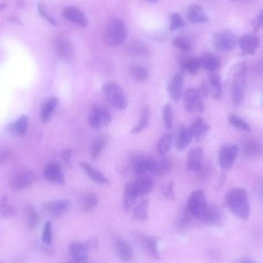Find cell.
<instances>
[{
  "label": "cell",
  "mask_w": 263,
  "mask_h": 263,
  "mask_svg": "<svg viewBox=\"0 0 263 263\" xmlns=\"http://www.w3.org/2000/svg\"><path fill=\"white\" fill-rule=\"evenodd\" d=\"M225 202L228 208L234 215L244 221L249 219L250 208L245 189L236 187L231 189L226 196Z\"/></svg>",
  "instance_id": "obj_1"
},
{
  "label": "cell",
  "mask_w": 263,
  "mask_h": 263,
  "mask_svg": "<svg viewBox=\"0 0 263 263\" xmlns=\"http://www.w3.org/2000/svg\"><path fill=\"white\" fill-rule=\"evenodd\" d=\"M128 36V28L124 21L120 18H111L108 23L104 38L106 43L111 46L123 44Z\"/></svg>",
  "instance_id": "obj_2"
},
{
  "label": "cell",
  "mask_w": 263,
  "mask_h": 263,
  "mask_svg": "<svg viewBox=\"0 0 263 263\" xmlns=\"http://www.w3.org/2000/svg\"><path fill=\"white\" fill-rule=\"evenodd\" d=\"M247 65L242 63L234 75L231 87V100L234 107H240L244 100L245 92Z\"/></svg>",
  "instance_id": "obj_3"
},
{
  "label": "cell",
  "mask_w": 263,
  "mask_h": 263,
  "mask_svg": "<svg viewBox=\"0 0 263 263\" xmlns=\"http://www.w3.org/2000/svg\"><path fill=\"white\" fill-rule=\"evenodd\" d=\"M38 180L37 175L32 171L21 169L11 175L9 186L14 191H22L32 187Z\"/></svg>",
  "instance_id": "obj_4"
},
{
  "label": "cell",
  "mask_w": 263,
  "mask_h": 263,
  "mask_svg": "<svg viewBox=\"0 0 263 263\" xmlns=\"http://www.w3.org/2000/svg\"><path fill=\"white\" fill-rule=\"evenodd\" d=\"M102 92L108 101L116 109L123 111L127 108V98L118 84L113 82L105 84L102 87Z\"/></svg>",
  "instance_id": "obj_5"
},
{
  "label": "cell",
  "mask_w": 263,
  "mask_h": 263,
  "mask_svg": "<svg viewBox=\"0 0 263 263\" xmlns=\"http://www.w3.org/2000/svg\"><path fill=\"white\" fill-rule=\"evenodd\" d=\"M208 205L206 197L203 191L197 190L190 194L186 209L196 220L202 222Z\"/></svg>",
  "instance_id": "obj_6"
},
{
  "label": "cell",
  "mask_w": 263,
  "mask_h": 263,
  "mask_svg": "<svg viewBox=\"0 0 263 263\" xmlns=\"http://www.w3.org/2000/svg\"><path fill=\"white\" fill-rule=\"evenodd\" d=\"M112 115L105 106L94 104L90 108L89 114V122L90 126L95 130L109 127L112 122Z\"/></svg>",
  "instance_id": "obj_7"
},
{
  "label": "cell",
  "mask_w": 263,
  "mask_h": 263,
  "mask_svg": "<svg viewBox=\"0 0 263 263\" xmlns=\"http://www.w3.org/2000/svg\"><path fill=\"white\" fill-rule=\"evenodd\" d=\"M199 90L203 98L211 96L216 100L220 99L222 94V86L219 75L216 72L211 73L208 79L201 83Z\"/></svg>",
  "instance_id": "obj_8"
},
{
  "label": "cell",
  "mask_w": 263,
  "mask_h": 263,
  "mask_svg": "<svg viewBox=\"0 0 263 263\" xmlns=\"http://www.w3.org/2000/svg\"><path fill=\"white\" fill-rule=\"evenodd\" d=\"M236 36L230 31L218 32L213 36V44L219 52H227L233 50L237 44Z\"/></svg>",
  "instance_id": "obj_9"
},
{
  "label": "cell",
  "mask_w": 263,
  "mask_h": 263,
  "mask_svg": "<svg viewBox=\"0 0 263 263\" xmlns=\"http://www.w3.org/2000/svg\"><path fill=\"white\" fill-rule=\"evenodd\" d=\"M239 152L238 146L227 143L222 146L219 152V163L223 170L229 169L236 162Z\"/></svg>",
  "instance_id": "obj_10"
},
{
  "label": "cell",
  "mask_w": 263,
  "mask_h": 263,
  "mask_svg": "<svg viewBox=\"0 0 263 263\" xmlns=\"http://www.w3.org/2000/svg\"><path fill=\"white\" fill-rule=\"evenodd\" d=\"M203 97L198 89H188L184 95V104L189 113H202L204 111Z\"/></svg>",
  "instance_id": "obj_11"
},
{
  "label": "cell",
  "mask_w": 263,
  "mask_h": 263,
  "mask_svg": "<svg viewBox=\"0 0 263 263\" xmlns=\"http://www.w3.org/2000/svg\"><path fill=\"white\" fill-rule=\"evenodd\" d=\"M129 160L134 173L140 177L149 173L154 159L149 155L133 154L130 155Z\"/></svg>",
  "instance_id": "obj_12"
},
{
  "label": "cell",
  "mask_w": 263,
  "mask_h": 263,
  "mask_svg": "<svg viewBox=\"0 0 263 263\" xmlns=\"http://www.w3.org/2000/svg\"><path fill=\"white\" fill-rule=\"evenodd\" d=\"M202 222L214 227H221L224 223V217L222 209L216 204L208 203Z\"/></svg>",
  "instance_id": "obj_13"
},
{
  "label": "cell",
  "mask_w": 263,
  "mask_h": 263,
  "mask_svg": "<svg viewBox=\"0 0 263 263\" xmlns=\"http://www.w3.org/2000/svg\"><path fill=\"white\" fill-rule=\"evenodd\" d=\"M62 14L67 20L82 27L88 25L89 20L85 13L79 8L69 6L64 8Z\"/></svg>",
  "instance_id": "obj_14"
},
{
  "label": "cell",
  "mask_w": 263,
  "mask_h": 263,
  "mask_svg": "<svg viewBox=\"0 0 263 263\" xmlns=\"http://www.w3.org/2000/svg\"><path fill=\"white\" fill-rule=\"evenodd\" d=\"M183 84L184 77L181 73L175 74L168 82V92L175 102H178L182 96Z\"/></svg>",
  "instance_id": "obj_15"
},
{
  "label": "cell",
  "mask_w": 263,
  "mask_h": 263,
  "mask_svg": "<svg viewBox=\"0 0 263 263\" xmlns=\"http://www.w3.org/2000/svg\"><path fill=\"white\" fill-rule=\"evenodd\" d=\"M43 176L49 182L62 185L66 184L64 173L61 165L58 164L52 163L46 166Z\"/></svg>",
  "instance_id": "obj_16"
},
{
  "label": "cell",
  "mask_w": 263,
  "mask_h": 263,
  "mask_svg": "<svg viewBox=\"0 0 263 263\" xmlns=\"http://www.w3.org/2000/svg\"><path fill=\"white\" fill-rule=\"evenodd\" d=\"M55 50L58 57L65 62H70L74 55V48L70 40L64 37H58L55 42Z\"/></svg>",
  "instance_id": "obj_17"
},
{
  "label": "cell",
  "mask_w": 263,
  "mask_h": 263,
  "mask_svg": "<svg viewBox=\"0 0 263 263\" xmlns=\"http://www.w3.org/2000/svg\"><path fill=\"white\" fill-rule=\"evenodd\" d=\"M72 208V202L68 199H58L45 204V210L55 217H60L67 213Z\"/></svg>",
  "instance_id": "obj_18"
},
{
  "label": "cell",
  "mask_w": 263,
  "mask_h": 263,
  "mask_svg": "<svg viewBox=\"0 0 263 263\" xmlns=\"http://www.w3.org/2000/svg\"><path fill=\"white\" fill-rule=\"evenodd\" d=\"M69 248L74 263H87L89 248L85 244L80 242L72 243Z\"/></svg>",
  "instance_id": "obj_19"
},
{
  "label": "cell",
  "mask_w": 263,
  "mask_h": 263,
  "mask_svg": "<svg viewBox=\"0 0 263 263\" xmlns=\"http://www.w3.org/2000/svg\"><path fill=\"white\" fill-rule=\"evenodd\" d=\"M138 239L141 244L143 249L152 258L160 260L161 257L158 248L157 240L153 237L138 235Z\"/></svg>",
  "instance_id": "obj_20"
},
{
  "label": "cell",
  "mask_w": 263,
  "mask_h": 263,
  "mask_svg": "<svg viewBox=\"0 0 263 263\" xmlns=\"http://www.w3.org/2000/svg\"><path fill=\"white\" fill-rule=\"evenodd\" d=\"M239 44L242 52L246 55H253L259 46L260 40L254 34H245L239 40Z\"/></svg>",
  "instance_id": "obj_21"
},
{
  "label": "cell",
  "mask_w": 263,
  "mask_h": 263,
  "mask_svg": "<svg viewBox=\"0 0 263 263\" xmlns=\"http://www.w3.org/2000/svg\"><path fill=\"white\" fill-rule=\"evenodd\" d=\"M59 103L60 99L56 97H48L42 102L40 107V118L43 123H47L50 121Z\"/></svg>",
  "instance_id": "obj_22"
},
{
  "label": "cell",
  "mask_w": 263,
  "mask_h": 263,
  "mask_svg": "<svg viewBox=\"0 0 263 263\" xmlns=\"http://www.w3.org/2000/svg\"><path fill=\"white\" fill-rule=\"evenodd\" d=\"M210 129V126L199 116L193 120L190 129L193 138L197 141L205 138Z\"/></svg>",
  "instance_id": "obj_23"
},
{
  "label": "cell",
  "mask_w": 263,
  "mask_h": 263,
  "mask_svg": "<svg viewBox=\"0 0 263 263\" xmlns=\"http://www.w3.org/2000/svg\"><path fill=\"white\" fill-rule=\"evenodd\" d=\"M200 67L211 73L216 72L221 66V60L217 55L209 52L203 54L199 58Z\"/></svg>",
  "instance_id": "obj_24"
},
{
  "label": "cell",
  "mask_w": 263,
  "mask_h": 263,
  "mask_svg": "<svg viewBox=\"0 0 263 263\" xmlns=\"http://www.w3.org/2000/svg\"><path fill=\"white\" fill-rule=\"evenodd\" d=\"M115 249L120 258L125 262L131 261L134 256L133 250L125 240L119 237L114 238Z\"/></svg>",
  "instance_id": "obj_25"
},
{
  "label": "cell",
  "mask_w": 263,
  "mask_h": 263,
  "mask_svg": "<svg viewBox=\"0 0 263 263\" xmlns=\"http://www.w3.org/2000/svg\"><path fill=\"white\" fill-rule=\"evenodd\" d=\"M187 16L190 22L196 24L206 23L209 20L206 12L197 4L192 5L188 8Z\"/></svg>",
  "instance_id": "obj_26"
},
{
  "label": "cell",
  "mask_w": 263,
  "mask_h": 263,
  "mask_svg": "<svg viewBox=\"0 0 263 263\" xmlns=\"http://www.w3.org/2000/svg\"><path fill=\"white\" fill-rule=\"evenodd\" d=\"M139 197L133 182L128 183L125 187L123 208L125 212H129L134 206Z\"/></svg>",
  "instance_id": "obj_27"
},
{
  "label": "cell",
  "mask_w": 263,
  "mask_h": 263,
  "mask_svg": "<svg viewBox=\"0 0 263 263\" xmlns=\"http://www.w3.org/2000/svg\"><path fill=\"white\" fill-rule=\"evenodd\" d=\"M79 166L85 173L88 175L94 182L101 185H109L110 182L99 170L94 168L91 165L85 162H81Z\"/></svg>",
  "instance_id": "obj_28"
},
{
  "label": "cell",
  "mask_w": 263,
  "mask_h": 263,
  "mask_svg": "<svg viewBox=\"0 0 263 263\" xmlns=\"http://www.w3.org/2000/svg\"><path fill=\"white\" fill-rule=\"evenodd\" d=\"M203 157V150L200 147L191 149L188 155L187 169L189 171L197 172L202 168Z\"/></svg>",
  "instance_id": "obj_29"
},
{
  "label": "cell",
  "mask_w": 263,
  "mask_h": 263,
  "mask_svg": "<svg viewBox=\"0 0 263 263\" xmlns=\"http://www.w3.org/2000/svg\"><path fill=\"white\" fill-rule=\"evenodd\" d=\"M28 127V119L26 115H22L16 121L8 124L6 127L7 132L13 135L22 136L27 132Z\"/></svg>",
  "instance_id": "obj_30"
},
{
  "label": "cell",
  "mask_w": 263,
  "mask_h": 263,
  "mask_svg": "<svg viewBox=\"0 0 263 263\" xmlns=\"http://www.w3.org/2000/svg\"><path fill=\"white\" fill-rule=\"evenodd\" d=\"M180 66L182 71L190 75L196 74L200 67L199 58L184 56L180 61Z\"/></svg>",
  "instance_id": "obj_31"
},
{
  "label": "cell",
  "mask_w": 263,
  "mask_h": 263,
  "mask_svg": "<svg viewBox=\"0 0 263 263\" xmlns=\"http://www.w3.org/2000/svg\"><path fill=\"white\" fill-rule=\"evenodd\" d=\"M139 197H141L149 193L152 190L154 182L149 177L145 175L138 177L133 182Z\"/></svg>",
  "instance_id": "obj_32"
},
{
  "label": "cell",
  "mask_w": 263,
  "mask_h": 263,
  "mask_svg": "<svg viewBox=\"0 0 263 263\" xmlns=\"http://www.w3.org/2000/svg\"><path fill=\"white\" fill-rule=\"evenodd\" d=\"M174 167L173 162L170 160H154L149 171V173L160 176L170 172Z\"/></svg>",
  "instance_id": "obj_33"
},
{
  "label": "cell",
  "mask_w": 263,
  "mask_h": 263,
  "mask_svg": "<svg viewBox=\"0 0 263 263\" xmlns=\"http://www.w3.org/2000/svg\"><path fill=\"white\" fill-rule=\"evenodd\" d=\"M243 151L244 154L248 157H258L263 153L262 145L255 140H248L244 143Z\"/></svg>",
  "instance_id": "obj_34"
},
{
  "label": "cell",
  "mask_w": 263,
  "mask_h": 263,
  "mask_svg": "<svg viewBox=\"0 0 263 263\" xmlns=\"http://www.w3.org/2000/svg\"><path fill=\"white\" fill-rule=\"evenodd\" d=\"M193 138L190 130L186 127L180 128L176 142V147L179 151L185 150L191 143Z\"/></svg>",
  "instance_id": "obj_35"
},
{
  "label": "cell",
  "mask_w": 263,
  "mask_h": 263,
  "mask_svg": "<svg viewBox=\"0 0 263 263\" xmlns=\"http://www.w3.org/2000/svg\"><path fill=\"white\" fill-rule=\"evenodd\" d=\"M128 51L131 55L139 58L147 57L150 54L148 46L138 40L131 42L128 46Z\"/></svg>",
  "instance_id": "obj_36"
},
{
  "label": "cell",
  "mask_w": 263,
  "mask_h": 263,
  "mask_svg": "<svg viewBox=\"0 0 263 263\" xmlns=\"http://www.w3.org/2000/svg\"><path fill=\"white\" fill-rule=\"evenodd\" d=\"M150 118V110L148 106L143 107L140 116L138 124L131 131L132 134H138L147 129L148 127Z\"/></svg>",
  "instance_id": "obj_37"
},
{
  "label": "cell",
  "mask_w": 263,
  "mask_h": 263,
  "mask_svg": "<svg viewBox=\"0 0 263 263\" xmlns=\"http://www.w3.org/2000/svg\"><path fill=\"white\" fill-rule=\"evenodd\" d=\"M107 139L103 135H99L94 138L90 148V155L93 161H97L106 147Z\"/></svg>",
  "instance_id": "obj_38"
},
{
  "label": "cell",
  "mask_w": 263,
  "mask_h": 263,
  "mask_svg": "<svg viewBox=\"0 0 263 263\" xmlns=\"http://www.w3.org/2000/svg\"><path fill=\"white\" fill-rule=\"evenodd\" d=\"M24 212L27 227L29 229H34L39 221L37 211L32 204L27 203L24 207Z\"/></svg>",
  "instance_id": "obj_39"
},
{
  "label": "cell",
  "mask_w": 263,
  "mask_h": 263,
  "mask_svg": "<svg viewBox=\"0 0 263 263\" xmlns=\"http://www.w3.org/2000/svg\"><path fill=\"white\" fill-rule=\"evenodd\" d=\"M98 201V198L95 193H87L80 199L81 208L85 212H91L97 207Z\"/></svg>",
  "instance_id": "obj_40"
},
{
  "label": "cell",
  "mask_w": 263,
  "mask_h": 263,
  "mask_svg": "<svg viewBox=\"0 0 263 263\" xmlns=\"http://www.w3.org/2000/svg\"><path fill=\"white\" fill-rule=\"evenodd\" d=\"M149 200L144 199L139 202L133 213V219L136 221H144L148 218Z\"/></svg>",
  "instance_id": "obj_41"
},
{
  "label": "cell",
  "mask_w": 263,
  "mask_h": 263,
  "mask_svg": "<svg viewBox=\"0 0 263 263\" xmlns=\"http://www.w3.org/2000/svg\"><path fill=\"white\" fill-rule=\"evenodd\" d=\"M129 71L132 78L139 82H143L147 81L149 76L148 69L139 65H132L130 67Z\"/></svg>",
  "instance_id": "obj_42"
},
{
  "label": "cell",
  "mask_w": 263,
  "mask_h": 263,
  "mask_svg": "<svg viewBox=\"0 0 263 263\" xmlns=\"http://www.w3.org/2000/svg\"><path fill=\"white\" fill-rule=\"evenodd\" d=\"M173 140L172 134L167 133L159 140L156 145L157 152L162 156L166 155L170 150Z\"/></svg>",
  "instance_id": "obj_43"
},
{
  "label": "cell",
  "mask_w": 263,
  "mask_h": 263,
  "mask_svg": "<svg viewBox=\"0 0 263 263\" xmlns=\"http://www.w3.org/2000/svg\"><path fill=\"white\" fill-rule=\"evenodd\" d=\"M228 122L233 127L243 132H249L251 130L249 125L235 114L229 115Z\"/></svg>",
  "instance_id": "obj_44"
},
{
  "label": "cell",
  "mask_w": 263,
  "mask_h": 263,
  "mask_svg": "<svg viewBox=\"0 0 263 263\" xmlns=\"http://www.w3.org/2000/svg\"><path fill=\"white\" fill-rule=\"evenodd\" d=\"M0 211H1L2 216L6 219L13 218L16 215L15 209L9 203L6 195L4 196L2 199Z\"/></svg>",
  "instance_id": "obj_45"
},
{
  "label": "cell",
  "mask_w": 263,
  "mask_h": 263,
  "mask_svg": "<svg viewBox=\"0 0 263 263\" xmlns=\"http://www.w3.org/2000/svg\"><path fill=\"white\" fill-rule=\"evenodd\" d=\"M163 118L164 126L167 130H170L173 126L174 112L170 103H166L163 108Z\"/></svg>",
  "instance_id": "obj_46"
},
{
  "label": "cell",
  "mask_w": 263,
  "mask_h": 263,
  "mask_svg": "<svg viewBox=\"0 0 263 263\" xmlns=\"http://www.w3.org/2000/svg\"><path fill=\"white\" fill-rule=\"evenodd\" d=\"M196 220L185 208L178 224V229L180 231H184L190 227Z\"/></svg>",
  "instance_id": "obj_47"
},
{
  "label": "cell",
  "mask_w": 263,
  "mask_h": 263,
  "mask_svg": "<svg viewBox=\"0 0 263 263\" xmlns=\"http://www.w3.org/2000/svg\"><path fill=\"white\" fill-rule=\"evenodd\" d=\"M185 25L182 17L178 13L173 14L170 17V30L176 32L183 28Z\"/></svg>",
  "instance_id": "obj_48"
},
{
  "label": "cell",
  "mask_w": 263,
  "mask_h": 263,
  "mask_svg": "<svg viewBox=\"0 0 263 263\" xmlns=\"http://www.w3.org/2000/svg\"><path fill=\"white\" fill-rule=\"evenodd\" d=\"M42 241L46 245H49L52 243V225L50 221L46 222L44 225L42 234Z\"/></svg>",
  "instance_id": "obj_49"
},
{
  "label": "cell",
  "mask_w": 263,
  "mask_h": 263,
  "mask_svg": "<svg viewBox=\"0 0 263 263\" xmlns=\"http://www.w3.org/2000/svg\"><path fill=\"white\" fill-rule=\"evenodd\" d=\"M173 45L179 49L187 52L191 49L190 43L185 38L178 37L174 39Z\"/></svg>",
  "instance_id": "obj_50"
},
{
  "label": "cell",
  "mask_w": 263,
  "mask_h": 263,
  "mask_svg": "<svg viewBox=\"0 0 263 263\" xmlns=\"http://www.w3.org/2000/svg\"><path fill=\"white\" fill-rule=\"evenodd\" d=\"M38 11L40 15L45 19H46L49 23L53 25H56L57 22L51 16H50L45 10V8L42 3H39L38 5Z\"/></svg>",
  "instance_id": "obj_51"
},
{
  "label": "cell",
  "mask_w": 263,
  "mask_h": 263,
  "mask_svg": "<svg viewBox=\"0 0 263 263\" xmlns=\"http://www.w3.org/2000/svg\"><path fill=\"white\" fill-rule=\"evenodd\" d=\"M13 153L12 151L7 148H4L0 152V164L1 166L5 165L12 159Z\"/></svg>",
  "instance_id": "obj_52"
},
{
  "label": "cell",
  "mask_w": 263,
  "mask_h": 263,
  "mask_svg": "<svg viewBox=\"0 0 263 263\" xmlns=\"http://www.w3.org/2000/svg\"><path fill=\"white\" fill-rule=\"evenodd\" d=\"M252 24L253 30L255 32H258L261 27H263V10L253 20Z\"/></svg>",
  "instance_id": "obj_53"
},
{
  "label": "cell",
  "mask_w": 263,
  "mask_h": 263,
  "mask_svg": "<svg viewBox=\"0 0 263 263\" xmlns=\"http://www.w3.org/2000/svg\"><path fill=\"white\" fill-rule=\"evenodd\" d=\"M73 151L68 149L64 150L61 153V158L64 162L69 167L71 166Z\"/></svg>",
  "instance_id": "obj_54"
},
{
  "label": "cell",
  "mask_w": 263,
  "mask_h": 263,
  "mask_svg": "<svg viewBox=\"0 0 263 263\" xmlns=\"http://www.w3.org/2000/svg\"><path fill=\"white\" fill-rule=\"evenodd\" d=\"M174 183L171 182L167 187V188L163 191V195L167 198L171 200L175 199V195L174 193Z\"/></svg>",
  "instance_id": "obj_55"
},
{
  "label": "cell",
  "mask_w": 263,
  "mask_h": 263,
  "mask_svg": "<svg viewBox=\"0 0 263 263\" xmlns=\"http://www.w3.org/2000/svg\"><path fill=\"white\" fill-rule=\"evenodd\" d=\"M226 180L227 177L226 174L224 173L221 174L216 186V190L217 191H220L222 188H223Z\"/></svg>",
  "instance_id": "obj_56"
},
{
  "label": "cell",
  "mask_w": 263,
  "mask_h": 263,
  "mask_svg": "<svg viewBox=\"0 0 263 263\" xmlns=\"http://www.w3.org/2000/svg\"><path fill=\"white\" fill-rule=\"evenodd\" d=\"M85 244L89 249H94L97 247L98 240L95 237L91 238V239L87 240Z\"/></svg>",
  "instance_id": "obj_57"
},
{
  "label": "cell",
  "mask_w": 263,
  "mask_h": 263,
  "mask_svg": "<svg viewBox=\"0 0 263 263\" xmlns=\"http://www.w3.org/2000/svg\"><path fill=\"white\" fill-rule=\"evenodd\" d=\"M236 263H258L255 260L247 256L240 258Z\"/></svg>",
  "instance_id": "obj_58"
},
{
  "label": "cell",
  "mask_w": 263,
  "mask_h": 263,
  "mask_svg": "<svg viewBox=\"0 0 263 263\" xmlns=\"http://www.w3.org/2000/svg\"><path fill=\"white\" fill-rule=\"evenodd\" d=\"M255 70L260 75H263V61H260L255 67Z\"/></svg>",
  "instance_id": "obj_59"
},
{
  "label": "cell",
  "mask_w": 263,
  "mask_h": 263,
  "mask_svg": "<svg viewBox=\"0 0 263 263\" xmlns=\"http://www.w3.org/2000/svg\"><path fill=\"white\" fill-rule=\"evenodd\" d=\"M10 21L13 23L17 25H21L22 24L21 21L16 16H12L10 18Z\"/></svg>",
  "instance_id": "obj_60"
},
{
  "label": "cell",
  "mask_w": 263,
  "mask_h": 263,
  "mask_svg": "<svg viewBox=\"0 0 263 263\" xmlns=\"http://www.w3.org/2000/svg\"><path fill=\"white\" fill-rule=\"evenodd\" d=\"M258 193L260 199L263 202V183L258 188Z\"/></svg>",
  "instance_id": "obj_61"
},
{
  "label": "cell",
  "mask_w": 263,
  "mask_h": 263,
  "mask_svg": "<svg viewBox=\"0 0 263 263\" xmlns=\"http://www.w3.org/2000/svg\"><path fill=\"white\" fill-rule=\"evenodd\" d=\"M66 263H74V262H73L72 261V260H70V261H68V262H66Z\"/></svg>",
  "instance_id": "obj_62"
},
{
  "label": "cell",
  "mask_w": 263,
  "mask_h": 263,
  "mask_svg": "<svg viewBox=\"0 0 263 263\" xmlns=\"http://www.w3.org/2000/svg\"><path fill=\"white\" fill-rule=\"evenodd\" d=\"M1 263H5V262H2V261Z\"/></svg>",
  "instance_id": "obj_63"
}]
</instances>
